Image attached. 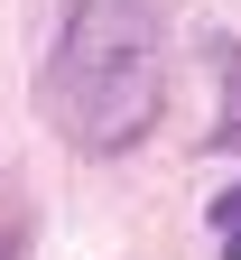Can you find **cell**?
<instances>
[{
    "label": "cell",
    "instance_id": "cell-3",
    "mask_svg": "<svg viewBox=\"0 0 241 260\" xmlns=\"http://www.w3.org/2000/svg\"><path fill=\"white\" fill-rule=\"evenodd\" d=\"M214 233H223V260H241V186H223V205H214Z\"/></svg>",
    "mask_w": 241,
    "mask_h": 260
},
{
    "label": "cell",
    "instance_id": "cell-2",
    "mask_svg": "<svg viewBox=\"0 0 241 260\" xmlns=\"http://www.w3.org/2000/svg\"><path fill=\"white\" fill-rule=\"evenodd\" d=\"M214 75L232 84V103H223V121H214V140H223V149H241V56H232V47L214 56Z\"/></svg>",
    "mask_w": 241,
    "mask_h": 260
},
{
    "label": "cell",
    "instance_id": "cell-1",
    "mask_svg": "<svg viewBox=\"0 0 241 260\" xmlns=\"http://www.w3.org/2000/svg\"><path fill=\"white\" fill-rule=\"evenodd\" d=\"M38 93L75 149H130L158 121V0H75Z\"/></svg>",
    "mask_w": 241,
    "mask_h": 260
}]
</instances>
